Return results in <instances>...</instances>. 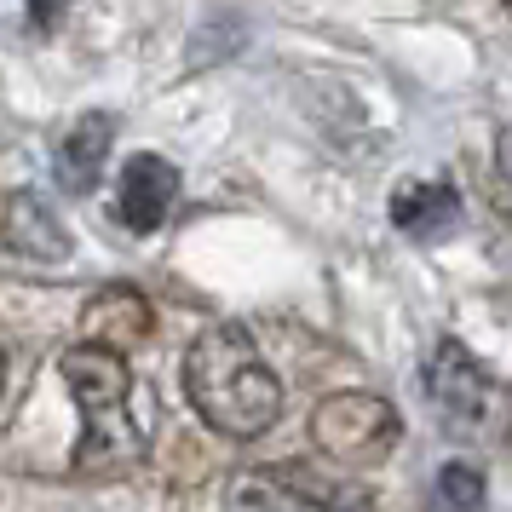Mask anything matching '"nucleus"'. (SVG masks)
Returning a JSON list of instances; mask_svg holds the SVG:
<instances>
[{"label": "nucleus", "instance_id": "f257e3e1", "mask_svg": "<svg viewBox=\"0 0 512 512\" xmlns=\"http://www.w3.org/2000/svg\"><path fill=\"white\" fill-rule=\"evenodd\" d=\"M185 397L190 409L225 438H259L282 415V380L259 357L254 334L242 323L202 328L185 351Z\"/></svg>", "mask_w": 512, "mask_h": 512}, {"label": "nucleus", "instance_id": "f03ea898", "mask_svg": "<svg viewBox=\"0 0 512 512\" xmlns=\"http://www.w3.org/2000/svg\"><path fill=\"white\" fill-rule=\"evenodd\" d=\"M58 374H64L70 397L81 403V420H87L81 449H75V466L104 472V466L133 461V455L144 449V438H139V426H133V415H127L133 374H127V363H121V351L81 340V346H70L64 357H58Z\"/></svg>", "mask_w": 512, "mask_h": 512}, {"label": "nucleus", "instance_id": "7ed1b4c3", "mask_svg": "<svg viewBox=\"0 0 512 512\" xmlns=\"http://www.w3.org/2000/svg\"><path fill=\"white\" fill-rule=\"evenodd\" d=\"M426 403L449 438L478 443V449H495V443L512 438V392L507 380L478 363L461 340H443L426 363Z\"/></svg>", "mask_w": 512, "mask_h": 512}, {"label": "nucleus", "instance_id": "20e7f679", "mask_svg": "<svg viewBox=\"0 0 512 512\" xmlns=\"http://www.w3.org/2000/svg\"><path fill=\"white\" fill-rule=\"evenodd\" d=\"M311 443L340 466H380L397 449V409L374 392H334L311 409Z\"/></svg>", "mask_w": 512, "mask_h": 512}, {"label": "nucleus", "instance_id": "39448f33", "mask_svg": "<svg viewBox=\"0 0 512 512\" xmlns=\"http://www.w3.org/2000/svg\"><path fill=\"white\" fill-rule=\"evenodd\" d=\"M6 254L18 265H64L70 259V231L41 196L12 190L6 196Z\"/></svg>", "mask_w": 512, "mask_h": 512}, {"label": "nucleus", "instance_id": "423d86ee", "mask_svg": "<svg viewBox=\"0 0 512 512\" xmlns=\"http://www.w3.org/2000/svg\"><path fill=\"white\" fill-rule=\"evenodd\" d=\"M173 202H179V167L167 162V156L144 150V156H133V162L121 167V219L139 236L162 231Z\"/></svg>", "mask_w": 512, "mask_h": 512}, {"label": "nucleus", "instance_id": "0eeeda50", "mask_svg": "<svg viewBox=\"0 0 512 512\" xmlns=\"http://www.w3.org/2000/svg\"><path fill=\"white\" fill-rule=\"evenodd\" d=\"M110 144H116V121L110 116H75L64 127V139H58V156H52V173H58V185L75 190V196H87V190L104 179V162H110Z\"/></svg>", "mask_w": 512, "mask_h": 512}, {"label": "nucleus", "instance_id": "6e6552de", "mask_svg": "<svg viewBox=\"0 0 512 512\" xmlns=\"http://www.w3.org/2000/svg\"><path fill=\"white\" fill-rule=\"evenodd\" d=\"M392 225L415 242H438L461 225V196L443 179H403L392 190Z\"/></svg>", "mask_w": 512, "mask_h": 512}, {"label": "nucleus", "instance_id": "1a4fd4ad", "mask_svg": "<svg viewBox=\"0 0 512 512\" xmlns=\"http://www.w3.org/2000/svg\"><path fill=\"white\" fill-rule=\"evenodd\" d=\"M81 334L110 351L139 346L144 334H150V305L133 288H98L93 300H87V311H81Z\"/></svg>", "mask_w": 512, "mask_h": 512}, {"label": "nucleus", "instance_id": "9d476101", "mask_svg": "<svg viewBox=\"0 0 512 512\" xmlns=\"http://www.w3.org/2000/svg\"><path fill=\"white\" fill-rule=\"evenodd\" d=\"M265 478H277L288 495H300V501H311V507H323V512H374L363 489L340 484V478H328V472H311V466H300V461L277 466V472H265Z\"/></svg>", "mask_w": 512, "mask_h": 512}, {"label": "nucleus", "instance_id": "9b49d317", "mask_svg": "<svg viewBox=\"0 0 512 512\" xmlns=\"http://www.w3.org/2000/svg\"><path fill=\"white\" fill-rule=\"evenodd\" d=\"M432 512H489L484 472L472 461H443L432 472Z\"/></svg>", "mask_w": 512, "mask_h": 512}, {"label": "nucleus", "instance_id": "f8f14e48", "mask_svg": "<svg viewBox=\"0 0 512 512\" xmlns=\"http://www.w3.org/2000/svg\"><path fill=\"white\" fill-rule=\"evenodd\" d=\"M495 162H501V185L512 190V133H501V150H495Z\"/></svg>", "mask_w": 512, "mask_h": 512}, {"label": "nucleus", "instance_id": "ddd939ff", "mask_svg": "<svg viewBox=\"0 0 512 512\" xmlns=\"http://www.w3.org/2000/svg\"><path fill=\"white\" fill-rule=\"evenodd\" d=\"M501 6H507V12H512V0H501Z\"/></svg>", "mask_w": 512, "mask_h": 512}]
</instances>
